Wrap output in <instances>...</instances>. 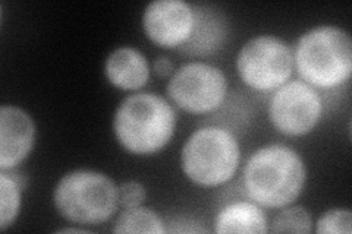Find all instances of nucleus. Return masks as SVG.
Segmentation results:
<instances>
[{
	"label": "nucleus",
	"instance_id": "nucleus-2",
	"mask_svg": "<svg viewBox=\"0 0 352 234\" xmlns=\"http://www.w3.org/2000/svg\"><path fill=\"white\" fill-rule=\"evenodd\" d=\"M176 113L166 98L153 93L125 97L113 116V133L128 152L151 155L170 142Z\"/></svg>",
	"mask_w": 352,
	"mask_h": 234
},
{
	"label": "nucleus",
	"instance_id": "nucleus-13",
	"mask_svg": "<svg viewBox=\"0 0 352 234\" xmlns=\"http://www.w3.org/2000/svg\"><path fill=\"white\" fill-rule=\"evenodd\" d=\"M214 231L217 234H264L269 231V224L266 214L258 204L252 200H235L219 211L214 221Z\"/></svg>",
	"mask_w": 352,
	"mask_h": 234
},
{
	"label": "nucleus",
	"instance_id": "nucleus-21",
	"mask_svg": "<svg viewBox=\"0 0 352 234\" xmlns=\"http://www.w3.org/2000/svg\"><path fill=\"white\" fill-rule=\"evenodd\" d=\"M84 229H72V227H66V229H60L58 230V233H84Z\"/></svg>",
	"mask_w": 352,
	"mask_h": 234
},
{
	"label": "nucleus",
	"instance_id": "nucleus-9",
	"mask_svg": "<svg viewBox=\"0 0 352 234\" xmlns=\"http://www.w3.org/2000/svg\"><path fill=\"white\" fill-rule=\"evenodd\" d=\"M142 28L150 41L173 49L188 41L194 28L192 5L184 0H154L142 14Z\"/></svg>",
	"mask_w": 352,
	"mask_h": 234
},
{
	"label": "nucleus",
	"instance_id": "nucleus-11",
	"mask_svg": "<svg viewBox=\"0 0 352 234\" xmlns=\"http://www.w3.org/2000/svg\"><path fill=\"white\" fill-rule=\"evenodd\" d=\"M194 28L179 51L188 56H210L225 46L228 21L222 10L210 5H192Z\"/></svg>",
	"mask_w": 352,
	"mask_h": 234
},
{
	"label": "nucleus",
	"instance_id": "nucleus-6",
	"mask_svg": "<svg viewBox=\"0 0 352 234\" xmlns=\"http://www.w3.org/2000/svg\"><path fill=\"white\" fill-rule=\"evenodd\" d=\"M236 71L242 82L252 90H278L294 72L292 47L276 36L252 37L238 53Z\"/></svg>",
	"mask_w": 352,
	"mask_h": 234
},
{
	"label": "nucleus",
	"instance_id": "nucleus-18",
	"mask_svg": "<svg viewBox=\"0 0 352 234\" xmlns=\"http://www.w3.org/2000/svg\"><path fill=\"white\" fill-rule=\"evenodd\" d=\"M147 191L142 183L135 180H128L118 186V198L119 205L124 208H134L142 205L146 200Z\"/></svg>",
	"mask_w": 352,
	"mask_h": 234
},
{
	"label": "nucleus",
	"instance_id": "nucleus-7",
	"mask_svg": "<svg viewBox=\"0 0 352 234\" xmlns=\"http://www.w3.org/2000/svg\"><path fill=\"white\" fill-rule=\"evenodd\" d=\"M166 93L172 103L190 115H207L223 104L228 80L217 66L188 62L169 78Z\"/></svg>",
	"mask_w": 352,
	"mask_h": 234
},
{
	"label": "nucleus",
	"instance_id": "nucleus-19",
	"mask_svg": "<svg viewBox=\"0 0 352 234\" xmlns=\"http://www.w3.org/2000/svg\"><path fill=\"white\" fill-rule=\"evenodd\" d=\"M168 233H206L207 229L200 226V222H197L191 218L185 217H176L169 221V227H166Z\"/></svg>",
	"mask_w": 352,
	"mask_h": 234
},
{
	"label": "nucleus",
	"instance_id": "nucleus-16",
	"mask_svg": "<svg viewBox=\"0 0 352 234\" xmlns=\"http://www.w3.org/2000/svg\"><path fill=\"white\" fill-rule=\"evenodd\" d=\"M269 231L308 234L313 231V217L310 211L301 205L285 208L273 218Z\"/></svg>",
	"mask_w": 352,
	"mask_h": 234
},
{
	"label": "nucleus",
	"instance_id": "nucleus-14",
	"mask_svg": "<svg viewBox=\"0 0 352 234\" xmlns=\"http://www.w3.org/2000/svg\"><path fill=\"white\" fill-rule=\"evenodd\" d=\"M113 233H153L163 234L166 233L163 220L154 213L153 209L146 207L125 208L120 213L112 227Z\"/></svg>",
	"mask_w": 352,
	"mask_h": 234
},
{
	"label": "nucleus",
	"instance_id": "nucleus-1",
	"mask_svg": "<svg viewBox=\"0 0 352 234\" xmlns=\"http://www.w3.org/2000/svg\"><path fill=\"white\" fill-rule=\"evenodd\" d=\"M307 169L300 154L282 143L266 145L248 159L242 172L244 191L264 208H285L302 192Z\"/></svg>",
	"mask_w": 352,
	"mask_h": 234
},
{
	"label": "nucleus",
	"instance_id": "nucleus-4",
	"mask_svg": "<svg viewBox=\"0 0 352 234\" xmlns=\"http://www.w3.org/2000/svg\"><path fill=\"white\" fill-rule=\"evenodd\" d=\"M53 202L68 221L80 226H98L118 211V186L104 173L74 170L58 182Z\"/></svg>",
	"mask_w": 352,
	"mask_h": 234
},
{
	"label": "nucleus",
	"instance_id": "nucleus-20",
	"mask_svg": "<svg viewBox=\"0 0 352 234\" xmlns=\"http://www.w3.org/2000/svg\"><path fill=\"white\" fill-rule=\"evenodd\" d=\"M175 71L176 69L173 62L169 58H166V56H159V58H156L153 62V72L160 78H170Z\"/></svg>",
	"mask_w": 352,
	"mask_h": 234
},
{
	"label": "nucleus",
	"instance_id": "nucleus-8",
	"mask_svg": "<svg viewBox=\"0 0 352 234\" xmlns=\"http://www.w3.org/2000/svg\"><path fill=\"white\" fill-rule=\"evenodd\" d=\"M323 113V102L314 86L302 80L288 81L272 95L269 119L278 132L286 137L310 133Z\"/></svg>",
	"mask_w": 352,
	"mask_h": 234
},
{
	"label": "nucleus",
	"instance_id": "nucleus-5",
	"mask_svg": "<svg viewBox=\"0 0 352 234\" xmlns=\"http://www.w3.org/2000/svg\"><path fill=\"white\" fill-rule=\"evenodd\" d=\"M241 161L239 142L222 126H204L191 133L181 151V167L188 179L214 187L235 176Z\"/></svg>",
	"mask_w": 352,
	"mask_h": 234
},
{
	"label": "nucleus",
	"instance_id": "nucleus-15",
	"mask_svg": "<svg viewBox=\"0 0 352 234\" xmlns=\"http://www.w3.org/2000/svg\"><path fill=\"white\" fill-rule=\"evenodd\" d=\"M22 187L6 172H0V230L15 222L21 209Z\"/></svg>",
	"mask_w": 352,
	"mask_h": 234
},
{
	"label": "nucleus",
	"instance_id": "nucleus-12",
	"mask_svg": "<svg viewBox=\"0 0 352 234\" xmlns=\"http://www.w3.org/2000/svg\"><path fill=\"white\" fill-rule=\"evenodd\" d=\"M107 81L119 90H140L148 82L150 65L140 50L122 46L107 56L104 63Z\"/></svg>",
	"mask_w": 352,
	"mask_h": 234
},
{
	"label": "nucleus",
	"instance_id": "nucleus-10",
	"mask_svg": "<svg viewBox=\"0 0 352 234\" xmlns=\"http://www.w3.org/2000/svg\"><path fill=\"white\" fill-rule=\"evenodd\" d=\"M36 125L25 110L16 106L0 107V170H12L34 147Z\"/></svg>",
	"mask_w": 352,
	"mask_h": 234
},
{
	"label": "nucleus",
	"instance_id": "nucleus-17",
	"mask_svg": "<svg viewBox=\"0 0 352 234\" xmlns=\"http://www.w3.org/2000/svg\"><path fill=\"white\" fill-rule=\"evenodd\" d=\"M352 231V214L348 208L329 209L318 218L316 233L318 234H349Z\"/></svg>",
	"mask_w": 352,
	"mask_h": 234
},
{
	"label": "nucleus",
	"instance_id": "nucleus-3",
	"mask_svg": "<svg viewBox=\"0 0 352 234\" xmlns=\"http://www.w3.org/2000/svg\"><path fill=\"white\" fill-rule=\"evenodd\" d=\"M294 66L301 80L322 90H332L349 81L352 73L351 36L335 25H318L296 40Z\"/></svg>",
	"mask_w": 352,
	"mask_h": 234
}]
</instances>
